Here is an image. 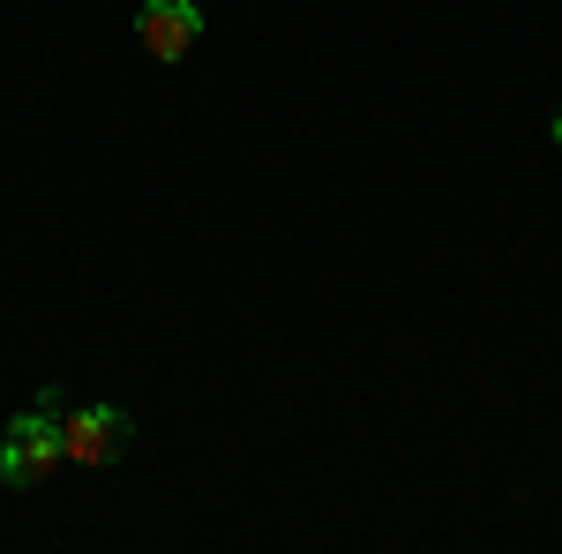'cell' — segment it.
Returning a JSON list of instances; mask_svg holds the SVG:
<instances>
[{
    "label": "cell",
    "instance_id": "obj_3",
    "mask_svg": "<svg viewBox=\"0 0 562 554\" xmlns=\"http://www.w3.org/2000/svg\"><path fill=\"white\" fill-rule=\"evenodd\" d=\"M203 38V0H143L135 8V45H143V60H158V68H180L188 53Z\"/></svg>",
    "mask_w": 562,
    "mask_h": 554
},
{
    "label": "cell",
    "instance_id": "obj_4",
    "mask_svg": "<svg viewBox=\"0 0 562 554\" xmlns=\"http://www.w3.org/2000/svg\"><path fill=\"white\" fill-rule=\"evenodd\" d=\"M548 135H555V143H562V113H555V121H548Z\"/></svg>",
    "mask_w": 562,
    "mask_h": 554
},
{
    "label": "cell",
    "instance_id": "obj_2",
    "mask_svg": "<svg viewBox=\"0 0 562 554\" xmlns=\"http://www.w3.org/2000/svg\"><path fill=\"white\" fill-rule=\"evenodd\" d=\"M60 434H68V465H121L128 457V442H135V420L121 412V405H68L60 412Z\"/></svg>",
    "mask_w": 562,
    "mask_h": 554
},
{
    "label": "cell",
    "instance_id": "obj_1",
    "mask_svg": "<svg viewBox=\"0 0 562 554\" xmlns=\"http://www.w3.org/2000/svg\"><path fill=\"white\" fill-rule=\"evenodd\" d=\"M60 412H68V389L38 383V397L0 427V487L8 495H38L53 472L68 465V434H60Z\"/></svg>",
    "mask_w": 562,
    "mask_h": 554
}]
</instances>
